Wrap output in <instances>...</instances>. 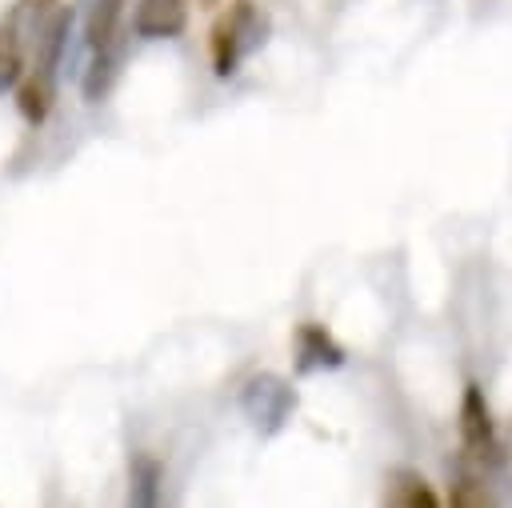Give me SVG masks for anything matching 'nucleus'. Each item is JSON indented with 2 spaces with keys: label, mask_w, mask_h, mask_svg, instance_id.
I'll return each mask as SVG.
<instances>
[{
  "label": "nucleus",
  "mask_w": 512,
  "mask_h": 508,
  "mask_svg": "<svg viewBox=\"0 0 512 508\" xmlns=\"http://www.w3.org/2000/svg\"><path fill=\"white\" fill-rule=\"evenodd\" d=\"M344 348L332 340L328 328L320 324H300L296 328V368L300 372H320V368H340Z\"/></svg>",
  "instance_id": "7"
},
{
  "label": "nucleus",
  "mask_w": 512,
  "mask_h": 508,
  "mask_svg": "<svg viewBox=\"0 0 512 508\" xmlns=\"http://www.w3.org/2000/svg\"><path fill=\"white\" fill-rule=\"evenodd\" d=\"M128 0H80L76 16L84 28V48H88V68H84V96L100 100L108 96L120 64V20H124Z\"/></svg>",
  "instance_id": "1"
},
{
  "label": "nucleus",
  "mask_w": 512,
  "mask_h": 508,
  "mask_svg": "<svg viewBox=\"0 0 512 508\" xmlns=\"http://www.w3.org/2000/svg\"><path fill=\"white\" fill-rule=\"evenodd\" d=\"M216 4H220V0H200V8H216Z\"/></svg>",
  "instance_id": "10"
},
{
  "label": "nucleus",
  "mask_w": 512,
  "mask_h": 508,
  "mask_svg": "<svg viewBox=\"0 0 512 508\" xmlns=\"http://www.w3.org/2000/svg\"><path fill=\"white\" fill-rule=\"evenodd\" d=\"M240 408L256 424V432L272 436V432H280L292 420V412H296V388L284 376H276V372H256L244 384V392H240Z\"/></svg>",
  "instance_id": "4"
},
{
  "label": "nucleus",
  "mask_w": 512,
  "mask_h": 508,
  "mask_svg": "<svg viewBox=\"0 0 512 508\" xmlns=\"http://www.w3.org/2000/svg\"><path fill=\"white\" fill-rule=\"evenodd\" d=\"M188 24V0H136L132 28L144 40H172Z\"/></svg>",
  "instance_id": "6"
},
{
  "label": "nucleus",
  "mask_w": 512,
  "mask_h": 508,
  "mask_svg": "<svg viewBox=\"0 0 512 508\" xmlns=\"http://www.w3.org/2000/svg\"><path fill=\"white\" fill-rule=\"evenodd\" d=\"M160 480H164L160 460L152 452H132V460H128V504L152 508L160 500Z\"/></svg>",
  "instance_id": "8"
},
{
  "label": "nucleus",
  "mask_w": 512,
  "mask_h": 508,
  "mask_svg": "<svg viewBox=\"0 0 512 508\" xmlns=\"http://www.w3.org/2000/svg\"><path fill=\"white\" fill-rule=\"evenodd\" d=\"M56 0H16L4 16H0V96L8 88H16V80L24 76V60L32 52V36L44 20V12Z\"/></svg>",
  "instance_id": "3"
},
{
  "label": "nucleus",
  "mask_w": 512,
  "mask_h": 508,
  "mask_svg": "<svg viewBox=\"0 0 512 508\" xmlns=\"http://www.w3.org/2000/svg\"><path fill=\"white\" fill-rule=\"evenodd\" d=\"M272 20L256 0H232L208 32V48H212V72L220 80H228L252 52H260L268 44Z\"/></svg>",
  "instance_id": "2"
},
{
  "label": "nucleus",
  "mask_w": 512,
  "mask_h": 508,
  "mask_svg": "<svg viewBox=\"0 0 512 508\" xmlns=\"http://www.w3.org/2000/svg\"><path fill=\"white\" fill-rule=\"evenodd\" d=\"M384 500H388V504H400V508H436V504H440V496L432 492V484H428L420 472H412V468H396V472L388 476Z\"/></svg>",
  "instance_id": "9"
},
{
  "label": "nucleus",
  "mask_w": 512,
  "mask_h": 508,
  "mask_svg": "<svg viewBox=\"0 0 512 508\" xmlns=\"http://www.w3.org/2000/svg\"><path fill=\"white\" fill-rule=\"evenodd\" d=\"M460 440L472 456H492L496 448V428H492V412H488V400L480 392V384H468L464 388V400H460Z\"/></svg>",
  "instance_id": "5"
}]
</instances>
